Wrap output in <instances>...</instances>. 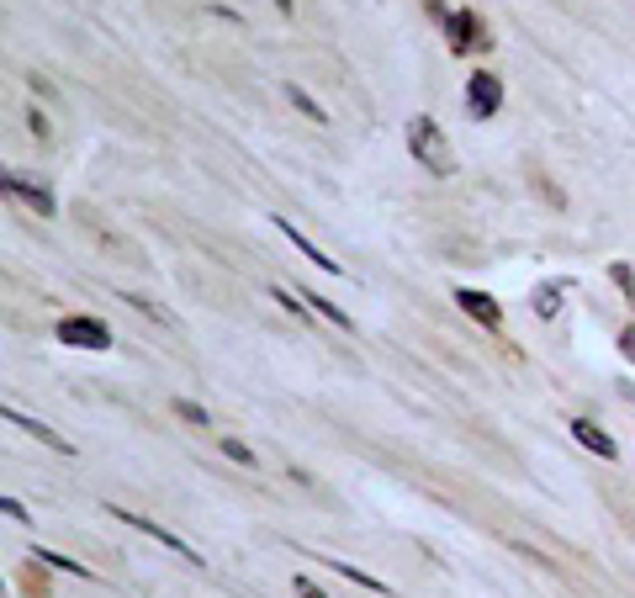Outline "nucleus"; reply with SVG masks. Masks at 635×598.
Listing matches in <instances>:
<instances>
[{
    "label": "nucleus",
    "instance_id": "obj_1",
    "mask_svg": "<svg viewBox=\"0 0 635 598\" xmlns=\"http://www.w3.org/2000/svg\"><path fill=\"white\" fill-rule=\"evenodd\" d=\"M408 155L429 170V176H456V149L445 143V128L435 117H414L408 122Z\"/></svg>",
    "mask_w": 635,
    "mask_h": 598
},
{
    "label": "nucleus",
    "instance_id": "obj_2",
    "mask_svg": "<svg viewBox=\"0 0 635 598\" xmlns=\"http://www.w3.org/2000/svg\"><path fill=\"white\" fill-rule=\"evenodd\" d=\"M435 17H439V27H445V38H450V48H456V53L493 48V43H487V32H483V22H477L472 11H445V6H435Z\"/></svg>",
    "mask_w": 635,
    "mask_h": 598
},
{
    "label": "nucleus",
    "instance_id": "obj_3",
    "mask_svg": "<svg viewBox=\"0 0 635 598\" xmlns=\"http://www.w3.org/2000/svg\"><path fill=\"white\" fill-rule=\"evenodd\" d=\"M498 107H504V80L477 69V74L466 80V111H472L477 122H487V117H498Z\"/></svg>",
    "mask_w": 635,
    "mask_h": 598
},
{
    "label": "nucleus",
    "instance_id": "obj_4",
    "mask_svg": "<svg viewBox=\"0 0 635 598\" xmlns=\"http://www.w3.org/2000/svg\"><path fill=\"white\" fill-rule=\"evenodd\" d=\"M6 191H11V197L22 201L27 212H38V218H53V212H59V201H53V191H48L43 180H32V176H22V170H6Z\"/></svg>",
    "mask_w": 635,
    "mask_h": 598
},
{
    "label": "nucleus",
    "instance_id": "obj_5",
    "mask_svg": "<svg viewBox=\"0 0 635 598\" xmlns=\"http://www.w3.org/2000/svg\"><path fill=\"white\" fill-rule=\"evenodd\" d=\"M111 519H122L128 530H143V535H149V540H159L165 551H176L180 561H191V567H201V551H191V546H186L180 535H170V530H165V525H153V519H143V514H132V509H111Z\"/></svg>",
    "mask_w": 635,
    "mask_h": 598
},
{
    "label": "nucleus",
    "instance_id": "obj_6",
    "mask_svg": "<svg viewBox=\"0 0 635 598\" xmlns=\"http://www.w3.org/2000/svg\"><path fill=\"white\" fill-rule=\"evenodd\" d=\"M59 339L69 350H111V329L101 318H59Z\"/></svg>",
    "mask_w": 635,
    "mask_h": 598
},
{
    "label": "nucleus",
    "instance_id": "obj_7",
    "mask_svg": "<svg viewBox=\"0 0 635 598\" xmlns=\"http://www.w3.org/2000/svg\"><path fill=\"white\" fill-rule=\"evenodd\" d=\"M456 308L466 312V318H477L483 329H504V308H498L487 291H477V287H460L456 291Z\"/></svg>",
    "mask_w": 635,
    "mask_h": 598
},
{
    "label": "nucleus",
    "instance_id": "obj_8",
    "mask_svg": "<svg viewBox=\"0 0 635 598\" xmlns=\"http://www.w3.org/2000/svg\"><path fill=\"white\" fill-rule=\"evenodd\" d=\"M567 429H572V440L583 445V450H593L598 461H614V456H619V445H614V435H604V429H598L593 419H572Z\"/></svg>",
    "mask_w": 635,
    "mask_h": 598
},
{
    "label": "nucleus",
    "instance_id": "obj_9",
    "mask_svg": "<svg viewBox=\"0 0 635 598\" xmlns=\"http://www.w3.org/2000/svg\"><path fill=\"white\" fill-rule=\"evenodd\" d=\"M6 423H17L22 435H32L38 445H48V450H59V456H75V445L65 440V435H53L43 419H32V413H17V408H6Z\"/></svg>",
    "mask_w": 635,
    "mask_h": 598
},
{
    "label": "nucleus",
    "instance_id": "obj_10",
    "mask_svg": "<svg viewBox=\"0 0 635 598\" xmlns=\"http://www.w3.org/2000/svg\"><path fill=\"white\" fill-rule=\"evenodd\" d=\"M567 291H572V281H562V276H556V281H540L529 302H535V312H540V318H556V312H562V297H567Z\"/></svg>",
    "mask_w": 635,
    "mask_h": 598
},
{
    "label": "nucleus",
    "instance_id": "obj_11",
    "mask_svg": "<svg viewBox=\"0 0 635 598\" xmlns=\"http://www.w3.org/2000/svg\"><path fill=\"white\" fill-rule=\"evenodd\" d=\"M276 228H281L286 239H291V245L302 249V255H307V260H312V266H318V270H329V276H339V260H334V255H324V249L312 245V239H307V233H297V228H291V222H276Z\"/></svg>",
    "mask_w": 635,
    "mask_h": 598
},
{
    "label": "nucleus",
    "instance_id": "obj_12",
    "mask_svg": "<svg viewBox=\"0 0 635 598\" xmlns=\"http://www.w3.org/2000/svg\"><path fill=\"white\" fill-rule=\"evenodd\" d=\"M297 297H307V308H312V312H324V318H329L334 329H350V312L339 308V302H329V297H318V291H297Z\"/></svg>",
    "mask_w": 635,
    "mask_h": 598
},
{
    "label": "nucleus",
    "instance_id": "obj_13",
    "mask_svg": "<svg viewBox=\"0 0 635 598\" xmlns=\"http://www.w3.org/2000/svg\"><path fill=\"white\" fill-rule=\"evenodd\" d=\"M286 101H291V107L302 111V117H312V122H318V128H324V122H329V111L318 107V101H312V96H307V90H297V86H286Z\"/></svg>",
    "mask_w": 635,
    "mask_h": 598
},
{
    "label": "nucleus",
    "instance_id": "obj_14",
    "mask_svg": "<svg viewBox=\"0 0 635 598\" xmlns=\"http://www.w3.org/2000/svg\"><path fill=\"white\" fill-rule=\"evenodd\" d=\"M170 408H176V419H186V423H191V429H212V419H207V408H201V402H191V398H176V402H170Z\"/></svg>",
    "mask_w": 635,
    "mask_h": 598
},
{
    "label": "nucleus",
    "instance_id": "obj_15",
    "mask_svg": "<svg viewBox=\"0 0 635 598\" xmlns=\"http://www.w3.org/2000/svg\"><path fill=\"white\" fill-rule=\"evenodd\" d=\"M122 302H128V308H138V312H149L153 323H176V318H170V312L159 308V302H149V297H138V291H122Z\"/></svg>",
    "mask_w": 635,
    "mask_h": 598
},
{
    "label": "nucleus",
    "instance_id": "obj_16",
    "mask_svg": "<svg viewBox=\"0 0 635 598\" xmlns=\"http://www.w3.org/2000/svg\"><path fill=\"white\" fill-rule=\"evenodd\" d=\"M222 456H228L234 466H260V461H255V450H249L244 440H222Z\"/></svg>",
    "mask_w": 635,
    "mask_h": 598
},
{
    "label": "nucleus",
    "instance_id": "obj_17",
    "mask_svg": "<svg viewBox=\"0 0 635 598\" xmlns=\"http://www.w3.org/2000/svg\"><path fill=\"white\" fill-rule=\"evenodd\" d=\"M38 561H48V567H59V572H69V577H90L80 561H69V556H59V551H38Z\"/></svg>",
    "mask_w": 635,
    "mask_h": 598
},
{
    "label": "nucleus",
    "instance_id": "obj_18",
    "mask_svg": "<svg viewBox=\"0 0 635 598\" xmlns=\"http://www.w3.org/2000/svg\"><path fill=\"white\" fill-rule=\"evenodd\" d=\"M609 276H614V281H619V291H625V302H631V308H635V270H631V266H614Z\"/></svg>",
    "mask_w": 635,
    "mask_h": 598
},
{
    "label": "nucleus",
    "instance_id": "obj_19",
    "mask_svg": "<svg viewBox=\"0 0 635 598\" xmlns=\"http://www.w3.org/2000/svg\"><path fill=\"white\" fill-rule=\"evenodd\" d=\"M27 128H32V138H48V133H53V128H48V117H43L38 107L27 111Z\"/></svg>",
    "mask_w": 635,
    "mask_h": 598
},
{
    "label": "nucleus",
    "instance_id": "obj_20",
    "mask_svg": "<svg viewBox=\"0 0 635 598\" xmlns=\"http://www.w3.org/2000/svg\"><path fill=\"white\" fill-rule=\"evenodd\" d=\"M291 588H297V598H329V594H324V588H318V582H312V577H297Z\"/></svg>",
    "mask_w": 635,
    "mask_h": 598
},
{
    "label": "nucleus",
    "instance_id": "obj_21",
    "mask_svg": "<svg viewBox=\"0 0 635 598\" xmlns=\"http://www.w3.org/2000/svg\"><path fill=\"white\" fill-rule=\"evenodd\" d=\"M0 509H6V519H22V525H27V519H32V514L22 509V498H6V504H0Z\"/></svg>",
    "mask_w": 635,
    "mask_h": 598
},
{
    "label": "nucleus",
    "instance_id": "obj_22",
    "mask_svg": "<svg viewBox=\"0 0 635 598\" xmlns=\"http://www.w3.org/2000/svg\"><path fill=\"white\" fill-rule=\"evenodd\" d=\"M619 350H625V360H635V323L619 333Z\"/></svg>",
    "mask_w": 635,
    "mask_h": 598
}]
</instances>
